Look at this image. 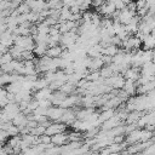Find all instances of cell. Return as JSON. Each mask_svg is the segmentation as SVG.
Here are the masks:
<instances>
[{"mask_svg": "<svg viewBox=\"0 0 155 155\" xmlns=\"http://www.w3.org/2000/svg\"><path fill=\"white\" fill-rule=\"evenodd\" d=\"M5 90L7 91V93H12V94H17L22 91V82L16 81V82H11L8 85L5 86Z\"/></svg>", "mask_w": 155, "mask_h": 155, "instance_id": "cell-7", "label": "cell"}, {"mask_svg": "<svg viewBox=\"0 0 155 155\" xmlns=\"http://www.w3.org/2000/svg\"><path fill=\"white\" fill-rule=\"evenodd\" d=\"M12 61H13V57L11 56V53H10V52H7V53L2 54L1 61H0V67H1V65H4V64H8V63H11Z\"/></svg>", "mask_w": 155, "mask_h": 155, "instance_id": "cell-15", "label": "cell"}, {"mask_svg": "<svg viewBox=\"0 0 155 155\" xmlns=\"http://www.w3.org/2000/svg\"><path fill=\"white\" fill-rule=\"evenodd\" d=\"M7 138H10L8 134H7V132L6 131H0V144H2Z\"/></svg>", "mask_w": 155, "mask_h": 155, "instance_id": "cell-17", "label": "cell"}, {"mask_svg": "<svg viewBox=\"0 0 155 155\" xmlns=\"http://www.w3.org/2000/svg\"><path fill=\"white\" fill-rule=\"evenodd\" d=\"M6 132H7V134H8L10 138H11V137H17V136L19 134V128H18L17 126H15V125L11 124V125L7 127Z\"/></svg>", "mask_w": 155, "mask_h": 155, "instance_id": "cell-13", "label": "cell"}, {"mask_svg": "<svg viewBox=\"0 0 155 155\" xmlns=\"http://www.w3.org/2000/svg\"><path fill=\"white\" fill-rule=\"evenodd\" d=\"M67 125L65 124H62V122H52L47 128H46V133L47 136H56L58 133H64L65 130H67Z\"/></svg>", "mask_w": 155, "mask_h": 155, "instance_id": "cell-2", "label": "cell"}, {"mask_svg": "<svg viewBox=\"0 0 155 155\" xmlns=\"http://www.w3.org/2000/svg\"><path fill=\"white\" fill-rule=\"evenodd\" d=\"M128 96H134L136 94V91H137V84L134 81H131V80H126L125 82V86L122 88Z\"/></svg>", "mask_w": 155, "mask_h": 155, "instance_id": "cell-8", "label": "cell"}, {"mask_svg": "<svg viewBox=\"0 0 155 155\" xmlns=\"http://www.w3.org/2000/svg\"><path fill=\"white\" fill-rule=\"evenodd\" d=\"M68 143H69V138H68V133L65 132L52 136V144H54L56 147H63Z\"/></svg>", "mask_w": 155, "mask_h": 155, "instance_id": "cell-4", "label": "cell"}, {"mask_svg": "<svg viewBox=\"0 0 155 155\" xmlns=\"http://www.w3.org/2000/svg\"><path fill=\"white\" fill-rule=\"evenodd\" d=\"M99 73H101V78L102 79H108V78H110V76H113L115 73L113 71V69H111V67L110 65H104L101 70H99Z\"/></svg>", "mask_w": 155, "mask_h": 155, "instance_id": "cell-11", "label": "cell"}, {"mask_svg": "<svg viewBox=\"0 0 155 155\" xmlns=\"http://www.w3.org/2000/svg\"><path fill=\"white\" fill-rule=\"evenodd\" d=\"M64 50L65 48H63L61 45L54 46V47H50L47 50V52H46V56H48L50 58H61V56H62Z\"/></svg>", "mask_w": 155, "mask_h": 155, "instance_id": "cell-6", "label": "cell"}, {"mask_svg": "<svg viewBox=\"0 0 155 155\" xmlns=\"http://www.w3.org/2000/svg\"><path fill=\"white\" fill-rule=\"evenodd\" d=\"M8 51H10V48L5 47L4 45H0V53H1V54H5V53H7Z\"/></svg>", "mask_w": 155, "mask_h": 155, "instance_id": "cell-18", "label": "cell"}, {"mask_svg": "<svg viewBox=\"0 0 155 155\" xmlns=\"http://www.w3.org/2000/svg\"><path fill=\"white\" fill-rule=\"evenodd\" d=\"M59 91L63 92V93H65V94L68 96V94H70L71 92L76 91V86L73 85V84H70V82H65V84L59 88Z\"/></svg>", "mask_w": 155, "mask_h": 155, "instance_id": "cell-12", "label": "cell"}, {"mask_svg": "<svg viewBox=\"0 0 155 155\" xmlns=\"http://www.w3.org/2000/svg\"><path fill=\"white\" fill-rule=\"evenodd\" d=\"M27 122H28V116L24 115L23 113H18V114L13 117V120H12V125L17 126L19 130L27 127Z\"/></svg>", "mask_w": 155, "mask_h": 155, "instance_id": "cell-3", "label": "cell"}, {"mask_svg": "<svg viewBox=\"0 0 155 155\" xmlns=\"http://www.w3.org/2000/svg\"><path fill=\"white\" fill-rule=\"evenodd\" d=\"M104 67V63L102 61L101 57H97V58H92L91 59V63H90V69L91 71H99L102 68Z\"/></svg>", "mask_w": 155, "mask_h": 155, "instance_id": "cell-9", "label": "cell"}, {"mask_svg": "<svg viewBox=\"0 0 155 155\" xmlns=\"http://www.w3.org/2000/svg\"><path fill=\"white\" fill-rule=\"evenodd\" d=\"M65 111H67V109H63L61 107H51V108H48L46 116L51 122H59Z\"/></svg>", "mask_w": 155, "mask_h": 155, "instance_id": "cell-1", "label": "cell"}, {"mask_svg": "<svg viewBox=\"0 0 155 155\" xmlns=\"http://www.w3.org/2000/svg\"><path fill=\"white\" fill-rule=\"evenodd\" d=\"M52 93L53 92L48 87H46V88H42V90L36 91L33 96H34V99L35 101H41V99H50V97H51Z\"/></svg>", "mask_w": 155, "mask_h": 155, "instance_id": "cell-5", "label": "cell"}, {"mask_svg": "<svg viewBox=\"0 0 155 155\" xmlns=\"http://www.w3.org/2000/svg\"><path fill=\"white\" fill-rule=\"evenodd\" d=\"M47 50H48V46H47V44H39V45H36L35 46V48H34V54H35V57L38 56V57H44V56H46V52H47Z\"/></svg>", "mask_w": 155, "mask_h": 155, "instance_id": "cell-10", "label": "cell"}, {"mask_svg": "<svg viewBox=\"0 0 155 155\" xmlns=\"http://www.w3.org/2000/svg\"><path fill=\"white\" fill-rule=\"evenodd\" d=\"M16 11L18 12V15H25V13H29V12H31V10H30V7L25 4V2H22L17 8H16Z\"/></svg>", "mask_w": 155, "mask_h": 155, "instance_id": "cell-14", "label": "cell"}, {"mask_svg": "<svg viewBox=\"0 0 155 155\" xmlns=\"http://www.w3.org/2000/svg\"><path fill=\"white\" fill-rule=\"evenodd\" d=\"M40 143L44 144V145H48L52 143V137L51 136H47V134H44L40 137Z\"/></svg>", "mask_w": 155, "mask_h": 155, "instance_id": "cell-16", "label": "cell"}]
</instances>
